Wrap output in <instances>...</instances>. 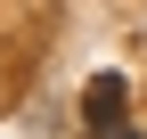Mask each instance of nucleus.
Listing matches in <instances>:
<instances>
[{
    "instance_id": "f257e3e1",
    "label": "nucleus",
    "mask_w": 147,
    "mask_h": 139,
    "mask_svg": "<svg viewBox=\"0 0 147 139\" xmlns=\"http://www.w3.org/2000/svg\"><path fill=\"white\" fill-rule=\"evenodd\" d=\"M82 107H90V123H115V115H123V74H90V98H82Z\"/></svg>"
},
{
    "instance_id": "f03ea898",
    "label": "nucleus",
    "mask_w": 147,
    "mask_h": 139,
    "mask_svg": "<svg viewBox=\"0 0 147 139\" xmlns=\"http://www.w3.org/2000/svg\"><path fill=\"white\" fill-rule=\"evenodd\" d=\"M98 139H147V131H131V123H106V131H98Z\"/></svg>"
}]
</instances>
